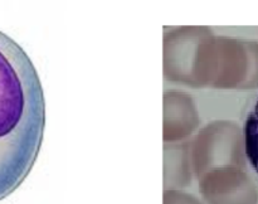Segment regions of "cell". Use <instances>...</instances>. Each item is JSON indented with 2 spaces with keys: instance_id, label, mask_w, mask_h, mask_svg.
Here are the masks:
<instances>
[{
  "instance_id": "obj_1",
  "label": "cell",
  "mask_w": 258,
  "mask_h": 204,
  "mask_svg": "<svg viewBox=\"0 0 258 204\" xmlns=\"http://www.w3.org/2000/svg\"><path fill=\"white\" fill-rule=\"evenodd\" d=\"M45 128L39 75L19 43L0 30V200L24 181Z\"/></svg>"
},
{
  "instance_id": "obj_2",
  "label": "cell",
  "mask_w": 258,
  "mask_h": 204,
  "mask_svg": "<svg viewBox=\"0 0 258 204\" xmlns=\"http://www.w3.org/2000/svg\"><path fill=\"white\" fill-rule=\"evenodd\" d=\"M243 136L247 161L258 176V96L244 121Z\"/></svg>"
}]
</instances>
